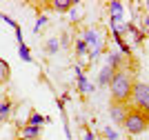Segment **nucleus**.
Returning <instances> with one entry per match:
<instances>
[{"label": "nucleus", "mask_w": 149, "mask_h": 140, "mask_svg": "<svg viewBox=\"0 0 149 140\" xmlns=\"http://www.w3.org/2000/svg\"><path fill=\"white\" fill-rule=\"evenodd\" d=\"M134 76L127 69H120V71L113 73L111 82H109V93H111V102L118 104H127L131 96V87H134Z\"/></svg>", "instance_id": "f257e3e1"}, {"label": "nucleus", "mask_w": 149, "mask_h": 140, "mask_svg": "<svg viewBox=\"0 0 149 140\" xmlns=\"http://www.w3.org/2000/svg\"><path fill=\"white\" fill-rule=\"evenodd\" d=\"M123 127H125V131H127L129 136H140L143 131H147V127H149V116L143 114V111L129 109L127 116H125Z\"/></svg>", "instance_id": "f03ea898"}, {"label": "nucleus", "mask_w": 149, "mask_h": 140, "mask_svg": "<svg viewBox=\"0 0 149 140\" xmlns=\"http://www.w3.org/2000/svg\"><path fill=\"white\" fill-rule=\"evenodd\" d=\"M129 102H131V109L143 111V114L149 116V85H145V82H134Z\"/></svg>", "instance_id": "7ed1b4c3"}, {"label": "nucleus", "mask_w": 149, "mask_h": 140, "mask_svg": "<svg viewBox=\"0 0 149 140\" xmlns=\"http://www.w3.org/2000/svg\"><path fill=\"white\" fill-rule=\"evenodd\" d=\"M129 109H131V107H127V104H118V102L109 104V116H111L113 125H123L125 116H127V111H129Z\"/></svg>", "instance_id": "20e7f679"}, {"label": "nucleus", "mask_w": 149, "mask_h": 140, "mask_svg": "<svg viewBox=\"0 0 149 140\" xmlns=\"http://www.w3.org/2000/svg\"><path fill=\"white\" fill-rule=\"evenodd\" d=\"M45 9H51V11H60V13H65V11H69L71 7H76V2L74 0H51V2H45Z\"/></svg>", "instance_id": "39448f33"}, {"label": "nucleus", "mask_w": 149, "mask_h": 140, "mask_svg": "<svg viewBox=\"0 0 149 140\" xmlns=\"http://www.w3.org/2000/svg\"><path fill=\"white\" fill-rule=\"evenodd\" d=\"M125 60H127V58H125L120 51H111L109 58H107V67H111L113 71H120V69H125Z\"/></svg>", "instance_id": "423d86ee"}, {"label": "nucleus", "mask_w": 149, "mask_h": 140, "mask_svg": "<svg viewBox=\"0 0 149 140\" xmlns=\"http://www.w3.org/2000/svg\"><path fill=\"white\" fill-rule=\"evenodd\" d=\"M113 73H116V71H113L111 67H107V65H105V67L98 71V87H109V82H111V78H113Z\"/></svg>", "instance_id": "0eeeda50"}, {"label": "nucleus", "mask_w": 149, "mask_h": 140, "mask_svg": "<svg viewBox=\"0 0 149 140\" xmlns=\"http://www.w3.org/2000/svg\"><path fill=\"white\" fill-rule=\"evenodd\" d=\"M76 76H78V91H80V93H91V91H93V87L89 85L87 76L80 71V67H76Z\"/></svg>", "instance_id": "6e6552de"}, {"label": "nucleus", "mask_w": 149, "mask_h": 140, "mask_svg": "<svg viewBox=\"0 0 149 140\" xmlns=\"http://www.w3.org/2000/svg\"><path fill=\"white\" fill-rule=\"evenodd\" d=\"M20 134H22V138H27V140H38V138H40V127H33V125H25Z\"/></svg>", "instance_id": "1a4fd4ad"}, {"label": "nucleus", "mask_w": 149, "mask_h": 140, "mask_svg": "<svg viewBox=\"0 0 149 140\" xmlns=\"http://www.w3.org/2000/svg\"><path fill=\"white\" fill-rule=\"evenodd\" d=\"M107 7H109V13H111L113 18H123V11H125L123 2H118V0H111Z\"/></svg>", "instance_id": "9d476101"}, {"label": "nucleus", "mask_w": 149, "mask_h": 140, "mask_svg": "<svg viewBox=\"0 0 149 140\" xmlns=\"http://www.w3.org/2000/svg\"><path fill=\"white\" fill-rule=\"evenodd\" d=\"M58 49H60V42H58L56 38H51V40H47V45H45V51H47L49 56L58 54Z\"/></svg>", "instance_id": "9b49d317"}, {"label": "nucleus", "mask_w": 149, "mask_h": 140, "mask_svg": "<svg viewBox=\"0 0 149 140\" xmlns=\"http://www.w3.org/2000/svg\"><path fill=\"white\" fill-rule=\"evenodd\" d=\"M42 122H47V118H45L42 114H36V111H33V114L29 116V122H27V125H33V127H40Z\"/></svg>", "instance_id": "f8f14e48"}, {"label": "nucleus", "mask_w": 149, "mask_h": 140, "mask_svg": "<svg viewBox=\"0 0 149 140\" xmlns=\"http://www.w3.org/2000/svg\"><path fill=\"white\" fill-rule=\"evenodd\" d=\"M18 54H20V58H22L25 62H31V60H33V58H31V51H29V47H27L25 42H22V45H18Z\"/></svg>", "instance_id": "ddd939ff"}, {"label": "nucleus", "mask_w": 149, "mask_h": 140, "mask_svg": "<svg viewBox=\"0 0 149 140\" xmlns=\"http://www.w3.org/2000/svg\"><path fill=\"white\" fill-rule=\"evenodd\" d=\"M9 114H11V102H9V100L0 102V120H7Z\"/></svg>", "instance_id": "4468645a"}, {"label": "nucleus", "mask_w": 149, "mask_h": 140, "mask_svg": "<svg viewBox=\"0 0 149 140\" xmlns=\"http://www.w3.org/2000/svg\"><path fill=\"white\" fill-rule=\"evenodd\" d=\"M89 51V47H87V42H85V40H78V42H76V56H85Z\"/></svg>", "instance_id": "2eb2a0df"}, {"label": "nucleus", "mask_w": 149, "mask_h": 140, "mask_svg": "<svg viewBox=\"0 0 149 140\" xmlns=\"http://www.w3.org/2000/svg\"><path fill=\"white\" fill-rule=\"evenodd\" d=\"M102 136H105L107 140H118V134H116L111 127H102Z\"/></svg>", "instance_id": "dca6fc26"}, {"label": "nucleus", "mask_w": 149, "mask_h": 140, "mask_svg": "<svg viewBox=\"0 0 149 140\" xmlns=\"http://www.w3.org/2000/svg\"><path fill=\"white\" fill-rule=\"evenodd\" d=\"M47 20H49V18H47L45 13H40V16H38V20H36V27H33V31H40V27H42Z\"/></svg>", "instance_id": "f3484780"}, {"label": "nucleus", "mask_w": 149, "mask_h": 140, "mask_svg": "<svg viewBox=\"0 0 149 140\" xmlns=\"http://www.w3.org/2000/svg\"><path fill=\"white\" fill-rule=\"evenodd\" d=\"M82 140H93V134L89 131L87 127H85V134H82Z\"/></svg>", "instance_id": "a211bd4d"}, {"label": "nucleus", "mask_w": 149, "mask_h": 140, "mask_svg": "<svg viewBox=\"0 0 149 140\" xmlns=\"http://www.w3.org/2000/svg\"><path fill=\"white\" fill-rule=\"evenodd\" d=\"M143 24H145V29H147V31H149V13H147V16H145V20H143Z\"/></svg>", "instance_id": "6ab92c4d"}, {"label": "nucleus", "mask_w": 149, "mask_h": 140, "mask_svg": "<svg viewBox=\"0 0 149 140\" xmlns=\"http://www.w3.org/2000/svg\"><path fill=\"white\" fill-rule=\"evenodd\" d=\"M147 9H149V0H147Z\"/></svg>", "instance_id": "aec40b11"}, {"label": "nucleus", "mask_w": 149, "mask_h": 140, "mask_svg": "<svg viewBox=\"0 0 149 140\" xmlns=\"http://www.w3.org/2000/svg\"><path fill=\"white\" fill-rule=\"evenodd\" d=\"M20 140H27V138H20Z\"/></svg>", "instance_id": "412c9836"}]
</instances>
